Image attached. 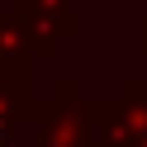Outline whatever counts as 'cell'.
<instances>
[{
	"label": "cell",
	"mask_w": 147,
	"mask_h": 147,
	"mask_svg": "<svg viewBox=\"0 0 147 147\" xmlns=\"http://www.w3.org/2000/svg\"><path fill=\"white\" fill-rule=\"evenodd\" d=\"M0 138H5V114H0Z\"/></svg>",
	"instance_id": "cell-1"
}]
</instances>
